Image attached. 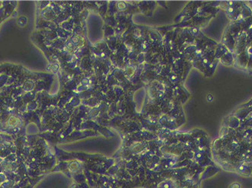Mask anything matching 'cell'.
Listing matches in <instances>:
<instances>
[{"label":"cell","mask_w":252,"mask_h":188,"mask_svg":"<svg viewBox=\"0 0 252 188\" xmlns=\"http://www.w3.org/2000/svg\"><path fill=\"white\" fill-rule=\"evenodd\" d=\"M228 188H242V185L238 183H233L230 185Z\"/></svg>","instance_id":"6da1fadb"},{"label":"cell","mask_w":252,"mask_h":188,"mask_svg":"<svg viewBox=\"0 0 252 188\" xmlns=\"http://www.w3.org/2000/svg\"><path fill=\"white\" fill-rule=\"evenodd\" d=\"M207 101L208 102H212L213 101V96H212V94H209L207 95Z\"/></svg>","instance_id":"7a4b0ae2"}]
</instances>
